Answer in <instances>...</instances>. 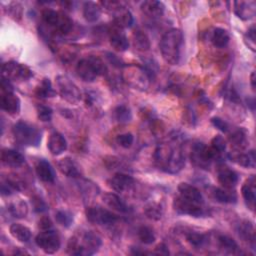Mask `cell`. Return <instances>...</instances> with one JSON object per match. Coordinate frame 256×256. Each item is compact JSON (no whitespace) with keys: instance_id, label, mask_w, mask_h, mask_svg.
<instances>
[{"instance_id":"24","label":"cell","mask_w":256,"mask_h":256,"mask_svg":"<svg viewBox=\"0 0 256 256\" xmlns=\"http://www.w3.org/2000/svg\"><path fill=\"white\" fill-rule=\"evenodd\" d=\"M35 171L37 176L39 177L40 180H42L43 182H47V183H52L55 180V172L53 167L51 166V164L44 160V159H40L35 166Z\"/></svg>"},{"instance_id":"27","label":"cell","mask_w":256,"mask_h":256,"mask_svg":"<svg viewBox=\"0 0 256 256\" xmlns=\"http://www.w3.org/2000/svg\"><path fill=\"white\" fill-rule=\"evenodd\" d=\"M237 232L239 237L251 245L252 249H255V229L251 222L242 221L237 227Z\"/></svg>"},{"instance_id":"44","label":"cell","mask_w":256,"mask_h":256,"mask_svg":"<svg viewBox=\"0 0 256 256\" xmlns=\"http://www.w3.org/2000/svg\"><path fill=\"white\" fill-rule=\"evenodd\" d=\"M36 112H37L38 118L43 122L50 121L53 114V110L49 106H46L43 104L36 105Z\"/></svg>"},{"instance_id":"40","label":"cell","mask_w":256,"mask_h":256,"mask_svg":"<svg viewBox=\"0 0 256 256\" xmlns=\"http://www.w3.org/2000/svg\"><path fill=\"white\" fill-rule=\"evenodd\" d=\"M217 241L219 246L227 253H236L238 251V244L233 238L228 235H219L217 237Z\"/></svg>"},{"instance_id":"21","label":"cell","mask_w":256,"mask_h":256,"mask_svg":"<svg viewBox=\"0 0 256 256\" xmlns=\"http://www.w3.org/2000/svg\"><path fill=\"white\" fill-rule=\"evenodd\" d=\"M1 161L6 166L16 168L20 167L25 162V158L20 152L14 149L3 148L1 151Z\"/></svg>"},{"instance_id":"19","label":"cell","mask_w":256,"mask_h":256,"mask_svg":"<svg viewBox=\"0 0 256 256\" xmlns=\"http://www.w3.org/2000/svg\"><path fill=\"white\" fill-rule=\"evenodd\" d=\"M1 108L9 115H16L20 111V99L13 92L1 93Z\"/></svg>"},{"instance_id":"8","label":"cell","mask_w":256,"mask_h":256,"mask_svg":"<svg viewBox=\"0 0 256 256\" xmlns=\"http://www.w3.org/2000/svg\"><path fill=\"white\" fill-rule=\"evenodd\" d=\"M56 84L60 96L71 104H76L81 100V92L77 85L66 75H58Z\"/></svg>"},{"instance_id":"29","label":"cell","mask_w":256,"mask_h":256,"mask_svg":"<svg viewBox=\"0 0 256 256\" xmlns=\"http://www.w3.org/2000/svg\"><path fill=\"white\" fill-rule=\"evenodd\" d=\"M101 16V7L99 4L88 1L83 4V17L87 22H96Z\"/></svg>"},{"instance_id":"4","label":"cell","mask_w":256,"mask_h":256,"mask_svg":"<svg viewBox=\"0 0 256 256\" xmlns=\"http://www.w3.org/2000/svg\"><path fill=\"white\" fill-rule=\"evenodd\" d=\"M12 133L15 141L24 146L37 147L41 142V130L34 124L26 121H18L14 124Z\"/></svg>"},{"instance_id":"49","label":"cell","mask_w":256,"mask_h":256,"mask_svg":"<svg viewBox=\"0 0 256 256\" xmlns=\"http://www.w3.org/2000/svg\"><path fill=\"white\" fill-rule=\"evenodd\" d=\"M31 204H32L34 211L37 213H43L48 210V206L45 203V201L37 195H35L31 198Z\"/></svg>"},{"instance_id":"3","label":"cell","mask_w":256,"mask_h":256,"mask_svg":"<svg viewBox=\"0 0 256 256\" xmlns=\"http://www.w3.org/2000/svg\"><path fill=\"white\" fill-rule=\"evenodd\" d=\"M184 38L180 29L173 28L168 30L161 38L159 47L164 61L171 65L179 63Z\"/></svg>"},{"instance_id":"12","label":"cell","mask_w":256,"mask_h":256,"mask_svg":"<svg viewBox=\"0 0 256 256\" xmlns=\"http://www.w3.org/2000/svg\"><path fill=\"white\" fill-rule=\"evenodd\" d=\"M173 208L179 214L193 217H202L207 215V211L202 207V204L189 201L181 196H178L174 199Z\"/></svg>"},{"instance_id":"37","label":"cell","mask_w":256,"mask_h":256,"mask_svg":"<svg viewBox=\"0 0 256 256\" xmlns=\"http://www.w3.org/2000/svg\"><path fill=\"white\" fill-rule=\"evenodd\" d=\"M229 140L231 142V145L237 149L238 151L239 150H243L247 147V138H246V134L243 130H236L234 131L230 137H229Z\"/></svg>"},{"instance_id":"50","label":"cell","mask_w":256,"mask_h":256,"mask_svg":"<svg viewBox=\"0 0 256 256\" xmlns=\"http://www.w3.org/2000/svg\"><path fill=\"white\" fill-rule=\"evenodd\" d=\"M9 14L15 20H19L22 16V5L18 2H12L9 5Z\"/></svg>"},{"instance_id":"55","label":"cell","mask_w":256,"mask_h":256,"mask_svg":"<svg viewBox=\"0 0 256 256\" xmlns=\"http://www.w3.org/2000/svg\"><path fill=\"white\" fill-rule=\"evenodd\" d=\"M1 91L2 93H8V92H13V87L10 83V80L2 76L1 80Z\"/></svg>"},{"instance_id":"43","label":"cell","mask_w":256,"mask_h":256,"mask_svg":"<svg viewBox=\"0 0 256 256\" xmlns=\"http://www.w3.org/2000/svg\"><path fill=\"white\" fill-rule=\"evenodd\" d=\"M72 27H73V21L70 19L69 16H67L66 14L61 12L60 21H59L58 26L56 27L55 31H57V33H60V34H67L71 31Z\"/></svg>"},{"instance_id":"1","label":"cell","mask_w":256,"mask_h":256,"mask_svg":"<svg viewBox=\"0 0 256 256\" xmlns=\"http://www.w3.org/2000/svg\"><path fill=\"white\" fill-rule=\"evenodd\" d=\"M154 159L159 169L166 173H178L185 165V158L181 148L171 144H160L154 153Z\"/></svg>"},{"instance_id":"54","label":"cell","mask_w":256,"mask_h":256,"mask_svg":"<svg viewBox=\"0 0 256 256\" xmlns=\"http://www.w3.org/2000/svg\"><path fill=\"white\" fill-rule=\"evenodd\" d=\"M104 163L107 168L112 169V168H115L118 166V164L120 163V160L115 156H108L104 159Z\"/></svg>"},{"instance_id":"52","label":"cell","mask_w":256,"mask_h":256,"mask_svg":"<svg viewBox=\"0 0 256 256\" xmlns=\"http://www.w3.org/2000/svg\"><path fill=\"white\" fill-rule=\"evenodd\" d=\"M106 55H107V56H106L107 60H108L109 63H110L111 65H113L114 67H117V68H124V67H125L124 62H123L118 56H116L115 54H113V53H111V52H107Z\"/></svg>"},{"instance_id":"31","label":"cell","mask_w":256,"mask_h":256,"mask_svg":"<svg viewBox=\"0 0 256 256\" xmlns=\"http://www.w3.org/2000/svg\"><path fill=\"white\" fill-rule=\"evenodd\" d=\"M230 158L232 161H234L235 163H237L240 166L243 167H255V153L254 150L249 151L248 153H235V154H231Z\"/></svg>"},{"instance_id":"11","label":"cell","mask_w":256,"mask_h":256,"mask_svg":"<svg viewBox=\"0 0 256 256\" xmlns=\"http://www.w3.org/2000/svg\"><path fill=\"white\" fill-rule=\"evenodd\" d=\"M36 245L46 254H53L60 248V238L54 230H43L35 238Z\"/></svg>"},{"instance_id":"58","label":"cell","mask_w":256,"mask_h":256,"mask_svg":"<svg viewBox=\"0 0 256 256\" xmlns=\"http://www.w3.org/2000/svg\"><path fill=\"white\" fill-rule=\"evenodd\" d=\"M248 104L251 106V109H252V111H254V98L248 99Z\"/></svg>"},{"instance_id":"13","label":"cell","mask_w":256,"mask_h":256,"mask_svg":"<svg viewBox=\"0 0 256 256\" xmlns=\"http://www.w3.org/2000/svg\"><path fill=\"white\" fill-rule=\"evenodd\" d=\"M108 36L111 46L116 51L124 52L129 48V41L125 33L123 32V29L117 27L116 25H113L108 30Z\"/></svg>"},{"instance_id":"45","label":"cell","mask_w":256,"mask_h":256,"mask_svg":"<svg viewBox=\"0 0 256 256\" xmlns=\"http://www.w3.org/2000/svg\"><path fill=\"white\" fill-rule=\"evenodd\" d=\"M162 213L163 210L159 204H150L145 208V214L153 220H159L162 217Z\"/></svg>"},{"instance_id":"34","label":"cell","mask_w":256,"mask_h":256,"mask_svg":"<svg viewBox=\"0 0 256 256\" xmlns=\"http://www.w3.org/2000/svg\"><path fill=\"white\" fill-rule=\"evenodd\" d=\"M35 94L37 97L45 99V98H51L56 95V91L52 87V83L49 78H43L41 83L36 87Z\"/></svg>"},{"instance_id":"5","label":"cell","mask_w":256,"mask_h":256,"mask_svg":"<svg viewBox=\"0 0 256 256\" xmlns=\"http://www.w3.org/2000/svg\"><path fill=\"white\" fill-rule=\"evenodd\" d=\"M122 79L127 85L131 86L134 89L144 91L149 86V77L147 76L144 69L140 66L125 65L123 69Z\"/></svg>"},{"instance_id":"22","label":"cell","mask_w":256,"mask_h":256,"mask_svg":"<svg viewBox=\"0 0 256 256\" xmlns=\"http://www.w3.org/2000/svg\"><path fill=\"white\" fill-rule=\"evenodd\" d=\"M178 191L181 197L199 204H203L204 199L201 192L193 185L188 183H180L178 185Z\"/></svg>"},{"instance_id":"28","label":"cell","mask_w":256,"mask_h":256,"mask_svg":"<svg viewBox=\"0 0 256 256\" xmlns=\"http://www.w3.org/2000/svg\"><path fill=\"white\" fill-rule=\"evenodd\" d=\"M212 197L219 203L231 204L237 200V195L232 189L227 188H214L212 190Z\"/></svg>"},{"instance_id":"48","label":"cell","mask_w":256,"mask_h":256,"mask_svg":"<svg viewBox=\"0 0 256 256\" xmlns=\"http://www.w3.org/2000/svg\"><path fill=\"white\" fill-rule=\"evenodd\" d=\"M116 142L119 146H121L123 148H130L134 142V136L131 133L119 134L116 137Z\"/></svg>"},{"instance_id":"53","label":"cell","mask_w":256,"mask_h":256,"mask_svg":"<svg viewBox=\"0 0 256 256\" xmlns=\"http://www.w3.org/2000/svg\"><path fill=\"white\" fill-rule=\"evenodd\" d=\"M38 227H39V229H41V231L52 229V222H51L50 218L42 217L38 222Z\"/></svg>"},{"instance_id":"51","label":"cell","mask_w":256,"mask_h":256,"mask_svg":"<svg viewBox=\"0 0 256 256\" xmlns=\"http://www.w3.org/2000/svg\"><path fill=\"white\" fill-rule=\"evenodd\" d=\"M211 123L214 127H216L218 130L227 133L229 131V125L226 121L221 119L220 117H212L211 118Z\"/></svg>"},{"instance_id":"38","label":"cell","mask_w":256,"mask_h":256,"mask_svg":"<svg viewBox=\"0 0 256 256\" xmlns=\"http://www.w3.org/2000/svg\"><path fill=\"white\" fill-rule=\"evenodd\" d=\"M61 17V12L55 11L53 9H45L42 12V19L46 25L49 27H52L54 30L58 26V23L60 21Z\"/></svg>"},{"instance_id":"25","label":"cell","mask_w":256,"mask_h":256,"mask_svg":"<svg viewBox=\"0 0 256 256\" xmlns=\"http://www.w3.org/2000/svg\"><path fill=\"white\" fill-rule=\"evenodd\" d=\"M103 202L111 208L114 211L120 212V213H127L129 211V208L127 204L115 193L113 192H107L103 195Z\"/></svg>"},{"instance_id":"15","label":"cell","mask_w":256,"mask_h":256,"mask_svg":"<svg viewBox=\"0 0 256 256\" xmlns=\"http://www.w3.org/2000/svg\"><path fill=\"white\" fill-rule=\"evenodd\" d=\"M75 69H76L77 75L85 82H93L96 79V77L98 76L97 71H96L93 63L89 59V57L80 59L76 65Z\"/></svg>"},{"instance_id":"30","label":"cell","mask_w":256,"mask_h":256,"mask_svg":"<svg viewBox=\"0 0 256 256\" xmlns=\"http://www.w3.org/2000/svg\"><path fill=\"white\" fill-rule=\"evenodd\" d=\"M10 234L20 242H28L31 238V230L20 223H13L9 228Z\"/></svg>"},{"instance_id":"35","label":"cell","mask_w":256,"mask_h":256,"mask_svg":"<svg viewBox=\"0 0 256 256\" xmlns=\"http://www.w3.org/2000/svg\"><path fill=\"white\" fill-rule=\"evenodd\" d=\"M28 205L24 200H17L9 204L8 211L15 218H25L28 214Z\"/></svg>"},{"instance_id":"10","label":"cell","mask_w":256,"mask_h":256,"mask_svg":"<svg viewBox=\"0 0 256 256\" xmlns=\"http://www.w3.org/2000/svg\"><path fill=\"white\" fill-rule=\"evenodd\" d=\"M87 220L92 224L111 225L118 220V216L100 206H89L85 209Z\"/></svg>"},{"instance_id":"17","label":"cell","mask_w":256,"mask_h":256,"mask_svg":"<svg viewBox=\"0 0 256 256\" xmlns=\"http://www.w3.org/2000/svg\"><path fill=\"white\" fill-rule=\"evenodd\" d=\"M217 178L219 183L227 189L234 188L238 183L237 173L229 167L222 165L217 170Z\"/></svg>"},{"instance_id":"36","label":"cell","mask_w":256,"mask_h":256,"mask_svg":"<svg viewBox=\"0 0 256 256\" xmlns=\"http://www.w3.org/2000/svg\"><path fill=\"white\" fill-rule=\"evenodd\" d=\"M186 240L194 248H202L208 242V238L205 234L196 231H190L186 233Z\"/></svg>"},{"instance_id":"7","label":"cell","mask_w":256,"mask_h":256,"mask_svg":"<svg viewBox=\"0 0 256 256\" xmlns=\"http://www.w3.org/2000/svg\"><path fill=\"white\" fill-rule=\"evenodd\" d=\"M216 156L217 154L211 149V147H208L202 142H195L191 147V162L201 169H208Z\"/></svg>"},{"instance_id":"39","label":"cell","mask_w":256,"mask_h":256,"mask_svg":"<svg viewBox=\"0 0 256 256\" xmlns=\"http://www.w3.org/2000/svg\"><path fill=\"white\" fill-rule=\"evenodd\" d=\"M114 119L119 123H128L132 119V112L126 105H118L113 111Z\"/></svg>"},{"instance_id":"56","label":"cell","mask_w":256,"mask_h":256,"mask_svg":"<svg viewBox=\"0 0 256 256\" xmlns=\"http://www.w3.org/2000/svg\"><path fill=\"white\" fill-rule=\"evenodd\" d=\"M152 253L157 254V255H169V250L164 243H160L155 247V249Z\"/></svg>"},{"instance_id":"2","label":"cell","mask_w":256,"mask_h":256,"mask_svg":"<svg viewBox=\"0 0 256 256\" xmlns=\"http://www.w3.org/2000/svg\"><path fill=\"white\" fill-rule=\"evenodd\" d=\"M101 244V237L96 232L84 231L69 239L67 253L70 255H92L99 250Z\"/></svg>"},{"instance_id":"9","label":"cell","mask_w":256,"mask_h":256,"mask_svg":"<svg viewBox=\"0 0 256 256\" xmlns=\"http://www.w3.org/2000/svg\"><path fill=\"white\" fill-rule=\"evenodd\" d=\"M2 75L8 80L26 81L33 76V71L25 64L9 61L2 65Z\"/></svg>"},{"instance_id":"57","label":"cell","mask_w":256,"mask_h":256,"mask_svg":"<svg viewBox=\"0 0 256 256\" xmlns=\"http://www.w3.org/2000/svg\"><path fill=\"white\" fill-rule=\"evenodd\" d=\"M255 72L253 71L250 75V84H251V87H252V90L255 91Z\"/></svg>"},{"instance_id":"20","label":"cell","mask_w":256,"mask_h":256,"mask_svg":"<svg viewBox=\"0 0 256 256\" xmlns=\"http://www.w3.org/2000/svg\"><path fill=\"white\" fill-rule=\"evenodd\" d=\"M47 147L52 155L58 156L67 149V141L61 133L53 132L49 136Z\"/></svg>"},{"instance_id":"46","label":"cell","mask_w":256,"mask_h":256,"mask_svg":"<svg viewBox=\"0 0 256 256\" xmlns=\"http://www.w3.org/2000/svg\"><path fill=\"white\" fill-rule=\"evenodd\" d=\"M244 42L248 48H250L253 52L255 51V42H256V29L255 25H252L248 28L247 32L244 35Z\"/></svg>"},{"instance_id":"32","label":"cell","mask_w":256,"mask_h":256,"mask_svg":"<svg viewBox=\"0 0 256 256\" xmlns=\"http://www.w3.org/2000/svg\"><path fill=\"white\" fill-rule=\"evenodd\" d=\"M133 45L139 51H148L150 49V39L144 31L137 29L133 32Z\"/></svg>"},{"instance_id":"6","label":"cell","mask_w":256,"mask_h":256,"mask_svg":"<svg viewBox=\"0 0 256 256\" xmlns=\"http://www.w3.org/2000/svg\"><path fill=\"white\" fill-rule=\"evenodd\" d=\"M101 4L113 14L114 16V25L124 29L130 28L133 25L134 19L131 12L118 1H104Z\"/></svg>"},{"instance_id":"42","label":"cell","mask_w":256,"mask_h":256,"mask_svg":"<svg viewBox=\"0 0 256 256\" xmlns=\"http://www.w3.org/2000/svg\"><path fill=\"white\" fill-rule=\"evenodd\" d=\"M55 219L58 224L65 228L70 227L74 221L73 214L68 210H58L55 213Z\"/></svg>"},{"instance_id":"18","label":"cell","mask_w":256,"mask_h":256,"mask_svg":"<svg viewBox=\"0 0 256 256\" xmlns=\"http://www.w3.org/2000/svg\"><path fill=\"white\" fill-rule=\"evenodd\" d=\"M234 13L242 20H250L256 13V2L251 1H235Z\"/></svg>"},{"instance_id":"33","label":"cell","mask_w":256,"mask_h":256,"mask_svg":"<svg viewBox=\"0 0 256 256\" xmlns=\"http://www.w3.org/2000/svg\"><path fill=\"white\" fill-rule=\"evenodd\" d=\"M230 40L228 32L220 27L214 28L211 36V42L212 44L217 48H223L225 47Z\"/></svg>"},{"instance_id":"16","label":"cell","mask_w":256,"mask_h":256,"mask_svg":"<svg viewBox=\"0 0 256 256\" xmlns=\"http://www.w3.org/2000/svg\"><path fill=\"white\" fill-rule=\"evenodd\" d=\"M59 171L67 177L79 178L82 175L81 166L71 157H64L57 162Z\"/></svg>"},{"instance_id":"23","label":"cell","mask_w":256,"mask_h":256,"mask_svg":"<svg viewBox=\"0 0 256 256\" xmlns=\"http://www.w3.org/2000/svg\"><path fill=\"white\" fill-rule=\"evenodd\" d=\"M241 194L242 197L247 205V207L254 211L255 208V177L251 176L242 186L241 188Z\"/></svg>"},{"instance_id":"26","label":"cell","mask_w":256,"mask_h":256,"mask_svg":"<svg viewBox=\"0 0 256 256\" xmlns=\"http://www.w3.org/2000/svg\"><path fill=\"white\" fill-rule=\"evenodd\" d=\"M164 5L162 2L160 1H156V0H148V1H144L141 4V10L142 12L150 17V18H159L163 15L164 13Z\"/></svg>"},{"instance_id":"14","label":"cell","mask_w":256,"mask_h":256,"mask_svg":"<svg viewBox=\"0 0 256 256\" xmlns=\"http://www.w3.org/2000/svg\"><path fill=\"white\" fill-rule=\"evenodd\" d=\"M108 186L111 187L114 191L117 192H125L128 190H131L135 184L134 179L124 173L118 172L115 173L108 181Z\"/></svg>"},{"instance_id":"41","label":"cell","mask_w":256,"mask_h":256,"mask_svg":"<svg viewBox=\"0 0 256 256\" xmlns=\"http://www.w3.org/2000/svg\"><path fill=\"white\" fill-rule=\"evenodd\" d=\"M138 238L140 239V241L146 245L152 244L154 243V241L156 240V236L154 231L148 227V226H141L138 229Z\"/></svg>"},{"instance_id":"47","label":"cell","mask_w":256,"mask_h":256,"mask_svg":"<svg viewBox=\"0 0 256 256\" xmlns=\"http://www.w3.org/2000/svg\"><path fill=\"white\" fill-rule=\"evenodd\" d=\"M211 149L216 153V154H220L223 153L226 150V141L225 139L220 136V135H216L214 136V138L211 140Z\"/></svg>"}]
</instances>
